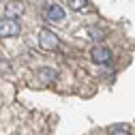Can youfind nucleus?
<instances>
[{
    "label": "nucleus",
    "mask_w": 135,
    "mask_h": 135,
    "mask_svg": "<svg viewBox=\"0 0 135 135\" xmlns=\"http://www.w3.org/2000/svg\"><path fill=\"white\" fill-rule=\"evenodd\" d=\"M39 45H41L43 49H47V52H52V49H56V47L60 45V41H58V37L54 35L52 30L43 28V30L39 32Z\"/></svg>",
    "instance_id": "nucleus-1"
},
{
    "label": "nucleus",
    "mask_w": 135,
    "mask_h": 135,
    "mask_svg": "<svg viewBox=\"0 0 135 135\" xmlns=\"http://www.w3.org/2000/svg\"><path fill=\"white\" fill-rule=\"evenodd\" d=\"M20 35V24L15 20H2L0 22V37H17Z\"/></svg>",
    "instance_id": "nucleus-2"
},
{
    "label": "nucleus",
    "mask_w": 135,
    "mask_h": 135,
    "mask_svg": "<svg viewBox=\"0 0 135 135\" xmlns=\"http://www.w3.org/2000/svg\"><path fill=\"white\" fill-rule=\"evenodd\" d=\"M90 56H92V60H94L97 64H107V62L112 60V52H109L107 47H101V45L92 47V52H90Z\"/></svg>",
    "instance_id": "nucleus-3"
},
{
    "label": "nucleus",
    "mask_w": 135,
    "mask_h": 135,
    "mask_svg": "<svg viewBox=\"0 0 135 135\" xmlns=\"http://www.w3.org/2000/svg\"><path fill=\"white\" fill-rule=\"evenodd\" d=\"M22 13H24V4L20 0H11V2L4 4V17L7 20H15V17H20Z\"/></svg>",
    "instance_id": "nucleus-4"
},
{
    "label": "nucleus",
    "mask_w": 135,
    "mask_h": 135,
    "mask_svg": "<svg viewBox=\"0 0 135 135\" xmlns=\"http://www.w3.org/2000/svg\"><path fill=\"white\" fill-rule=\"evenodd\" d=\"M45 17H47L49 22H62V20H64V9H62L60 4H47Z\"/></svg>",
    "instance_id": "nucleus-5"
},
{
    "label": "nucleus",
    "mask_w": 135,
    "mask_h": 135,
    "mask_svg": "<svg viewBox=\"0 0 135 135\" xmlns=\"http://www.w3.org/2000/svg\"><path fill=\"white\" fill-rule=\"evenodd\" d=\"M37 75H39V79H43V81H54V79L58 77V73H56L54 69H47V66H41Z\"/></svg>",
    "instance_id": "nucleus-6"
},
{
    "label": "nucleus",
    "mask_w": 135,
    "mask_h": 135,
    "mask_svg": "<svg viewBox=\"0 0 135 135\" xmlns=\"http://www.w3.org/2000/svg\"><path fill=\"white\" fill-rule=\"evenodd\" d=\"M69 7L73 11H84L88 7V0H69Z\"/></svg>",
    "instance_id": "nucleus-7"
},
{
    "label": "nucleus",
    "mask_w": 135,
    "mask_h": 135,
    "mask_svg": "<svg viewBox=\"0 0 135 135\" xmlns=\"http://www.w3.org/2000/svg\"><path fill=\"white\" fill-rule=\"evenodd\" d=\"M109 135H131V133H129V129H127V127H114Z\"/></svg>",
    "instance_id": "nucleus-8"
},
{
    "label": "nucleus",
    "mask_w": 135,
    "mask_h": 135,
    "mask_svg": "<svg viewBox=\"0 0 135 135\" xmlns=\"http://www.w3.org/2000/svg\"><path fill=\"white\" fill-rule=\"evenodd\" d=\"M90 37H94V39H103V30H97V28H90Z\"/></svg>",
    "instance_id": "nucleus-9"
},
{
    "label": "nucleus",
    "mask_w": 135,
    "mask_h": 135,
    "mask_svg": "<svg viewBox=\"0 0 135 135\" xmlns=\"http://www.w3.org/2000/svg\"><path fill=\"white\" fill-rule=\"evenodd\" d=\"M35 2H37V4H43V2H45V0H35Z\"/></svg>",
    "instance_id": "nucleus-10"
}]
</instances>
